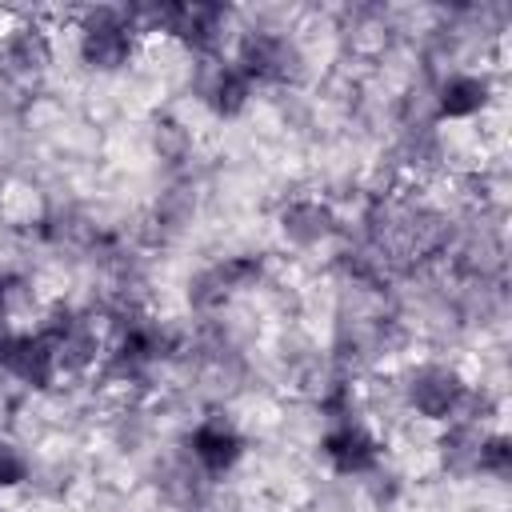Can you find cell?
I'll list each match as a JSON object with an SVG mask.
<instances>
[{
  "mask_svg": "<svg viewBox=\"0 0 512 512\" xmlns=\"http://www.w3.org/2000/svg\"><path fill=\"white\" fill-rule=\"evenodd\" d=\"M4 60L20 76H40L52 64V28H44L36 20L12 24L4 36Z\"/></svg>",
  "mask_w": 512,
  "mask_h": 512,
  "instance_id": "8fae6325",
  "label": "cell"
},
{
  "mask_svg": "<svg viewBox=\"0 0 512 512\" xmlns=\"http://www.w3.org/2000/svg\"><path fill=\"white\" fill-rule=\"evenodd\" d=\"M320 452L332 464V472H340V476H368L380 464V440L368 432V424L356 420V412L328 424Z\"/></svg>",
  "mask_w": 512,
  "mask_h": 512,
  "instance_id": "52a82bcc",
  "label": "cell"
},
{
  "mask_svg": "<svg viewBox=\"0 0 512 512\" xmlns=\"http://www.w3.org/2000/svg\"><path fill=\"white\" fill-rule=\"evenodd\" d=\"M260 272H264L260 256H228V260H216L212 268H204V272L192 280L188 300H192L196 308H220V304H228L236 292L252 288V284L260 280Z\"/></svg>",
  "mask_w": 512,
  "mask_h": 512,
  "instance_id": "ba28073f",
  "label": "cell"
},
{
  "mask_svg": "<svg viewBox=\"0 0 512 512\" xmlns=\"http://www.w3.org/2000/svg\"><path fill=\"white\" fill-rule=\"evenodd\" d=\"M76 56L84 68H92L96 76H112L124 72L136 56V28L128 8H84L76 12Z\"/></svg>",
  "mask_w": 512,
  "mask_h": 512,
  "instance_id": "6da1fadb",
  "label": "cell"
},
{
  "mask_svg": "<svg viewBox=\"0 0 512 512\" xmlns=\"http://www.w3.org/2000/svg\"><path fill=\"white\" fill-rule=\"evenodd\" d=\"M28 456H24V448L20 444H12L8 436H0V492H8V488H20L24 480H28Z\"/></svg>",
  "mask_w": 512,
  "mask_h": 512,
  "instance_id": "5bb4252c",
  "label": "cell"
},
{
  "mask_svg": "<svg viewBox=\"0 0 512 512\" xmlns=\"http://www.w3.org/2000/svg\"><path fill=\"white\" fill-rule=\"evenodd\" d=\"M244 456V436L236 428V420L228 412H208L192 424L188 432V460L212 480L236 468V460Z\"/></svg>",
  "mask_w": 512,
  "mask_h": 512,
  "instance_id": "8992f818",
  "label": "cell"
},
{
  "mask_svg": "<svg viewBox=\"0 0 512 512\" xmlns=\"http://www.w3.org/2000/svg\"><path fill=\"white\" fill-rule=\"evenodd\" d=\"M512 472V444L504 432H484L480 452H476V476H492V480H508Z\"/></svg>",
  "mask_w": 512,
  "mask_h": 512,
  "instance_id": "7c38bea8",
  "label": "cell"
},
{
  "mask_svg": "<svg viewBox=\"0 0 512 512\" xmlns=\"http://www.w3.org/2000/svg\"><path fill=\"white\" fill-rule=\"evenodd\" d=\"M492 80L484 72H448L432 88V116L436 120H472L488 108Z\"/></svg>",
  "mask_w": 512,
  "mask_h": 512,
  "instance_id": "9c48e42d",
  "label": "cell"
},
{
  "mask_svg": "<svg viewBox=\"0 0 512 512\" xmlns=\"http://www.w3.org/2000/svg\"><path fill=\"white\" fill-rule=\"evenodd\" d=\"M192 84H196L200 104L220 120L240 116L256 96V84L228 56H200V64L192 72Z\"/></svg>",
  "mask_w": 512,
  "mask_h": 512,
  "instance_id": "277c9868",
  "label": "cell"
},
{
  "mask_svg": "<svg viewBox=\"0 0 512 512\" xmlns=\"http://www.w3.org/2000/svg\"><path fill=\"white\" fill-rule=\"evenodd\" d=\"M252 84H296L304 76V52L300 44L280 28H248L236 36V48L228 56Z\"/></svg>",
  "mask_w": 512,
  "mask_h": 512,
  "instance_id": "7a4b0ae2",
  "label": "cell"
},
{
  "mask_svg": "<svg viewBox=\"0 0 512 512\" xmlns=\"http://www.w3.org/2000/svg\"><path fill=\"white\" fill-rule=\"evenodd\" d=\"M152 148H156V156H160V160L180 164V160L188 156V148H192V136H188V128H184L180 120L160 116V120L152 124Z\"/></svg>",
  "mask_w": 512,
  "mask_h": 512,
  "instance_id": "4fadbf2b",
  "label": "cell"
},
{
  "mask_svg": "<svg viewBox=\"0 0 512 512\" xmlns=\"http://www.w3.org/2000/svg\"><path fill=\"white\" fill-rule=\"evenodd\" d=\"M400 392H404V404H408L412 416H420V420H444L448 424L460 412V404L468 396V384H464V376L452 364L424 360V364H416L404 376Z\"/></svg>",
  "mask_w": 512,
  "mask_h": 512,
  "instance_id": "3957f363",
  "label": "cell"
},
{
  "mask_svg": "<svg viewBox=\"0 0 512 512\" xmlns=\"http://www.w3.org/2000/svg\"><path fill=\"white\" fill-rule=\"evenodd\" d=\"M0 372L20 380L24 388H52L60 380V364H56L52 340L40 328L4 332V340H0Z\"/></svg>",
  "mask_w": 512,
  "mask_h": 512,
  "instance_id": "5b68a950",
  "label": "cell"
},
{
  "mask_svg": "<svg viewBox=\"0 0 512 512\" xmlns=\"http://www.w3.org/2000/svg\"><path fill=\"white\" fill-rule=\"evenodd\" d=\"M280 232H284L288 244L312 248V244H320V240H328L336 232V216H332V208L324 200L300 196V200H288L280 208Z\"/></svg>",
  "mask_w": 512,
  "mask_h": 512,
  "instance_id": "30bf717a",
  "label": "cell"
}]
</instances>
